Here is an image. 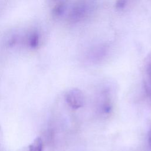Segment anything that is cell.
<instances>
[{
    "mask_svg": "<svg viewBox=\"0 0 151 151\" xmlns=\"http://www.w3.org/2000/svg\"><path fill=\"white\" fill-rule=\"evenodd\" d=\"M99 0H77L68 15L71 23H77L87 18L97 8Z\"/></svg>",
    "mask_w": 151,
    "mask_h": 151,
    "instance_id": "6da1fadb",
    "label": "cell"
},
{
    "mask_svg": "<svg viewBox=\"0 0 151 151\" xmlns=\"http://www.w3.org/2000/svg\"><path fill=\"white\" fill-rule=\"evenodd\" d=\"M65 100L72 109H77L84 106L85 97L80 89L75 88L67 92L65 96Z\"/></svg>",
    "mask_w": 151,
    "mask_h": 151,
    "instance_id": "7a4b0ae2",
    "label": "cell"
},
{
    "mask_svg": "<svg viewBox=\"0 0 151 151\" xmlns=\"http://www.w3.org/2000/svg\"><path fill=\"white\" fill-rule=\"evenodd\" d=\"M144 86L146 93L151 97V62L147 64L146 68Z\"/></svg>",
    "mask_w": 151,
    "mask_h": 151,
    "instance_id": "3957f363",
    "label": "cell"
},
{
    "mask_svg": "<svg viewBox=\"0 0 151 151\" xmlns=\"http://www.w3.org/2000/svg\"><path fill=\"white\" fill-rule=\"evenodd\" d=\"M43 143L41 137H36L28 146V151H42Z\"/></svg>",
    "mask_w": 151,
    "mask_h": 151,
    "instance_id": "277c9868",
    "label": "cell"
},
{
    "mask_svg": "<svg viewBox=\"0 0 151 151\" xmlns=\"http://www.w3.org/2000/svg\"><path fill=\"white\" fill-rule=\"evenodd\" d=\"M65 8V4L64 2H60L57 5H55V7L53 9V13L55 15L59 16L61 15Z\"/></svg>",
    "mask_w": 151,
    "mask_h": 151,
    "instance_id": "5b68a950",
    "label": "cell"
},
{
    "mask_svg": "<svg viewBox=\"0 0 151 151\" xmlns=\"http://www.w3.org/2000/svg\"><path fill=\"white\" fill-rule=\"evenodd\" d=\"M129 0H117L116 7L117 9H123L127 4Z\"/></svg>",
    "mask_w": 151,
    "mask_h": 151,
    "instance_id": "8992f818",
    "label": "cell"
},
{
    "mask_svg": "<svg viewBox=\"0 0 151 151\" xmlns=\"http://www.w3.org/2000/svg\"><path fill=\"white\" fill-rule=\"evenodd\" d=\"M148 145L149 147L151 149V128L148 132Z\"/></svg>",
    "mask_w": 151,
    "mask_h": 151,
    "instance_id": "52a82bcc",
    "label": "cell"
}]
</instances>
